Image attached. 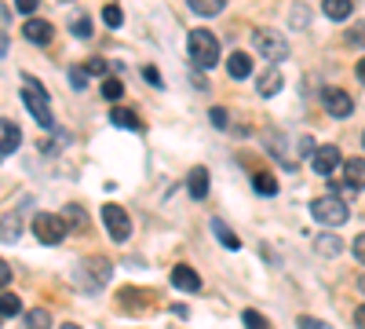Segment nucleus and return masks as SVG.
<instances>
[{
  "mask_svg": "<svg viewBox=\"0 0 365 329\" xmlns=\"http://www.w3.org/2000/svg\"><path fill=\"white\" fill-rule=\"evenodd\" d=\"M22 329H51V315H48L44 308L29 311V315H26V322H22Z\"/></svg>",
  "mask_w": 365,
  "mask_h": 329,
  "instance_id": "obj_22",
  "label": "nucleus"
},
{
  "mask_svg": "<svg viewBox=\"0 0 365 329\" xmlns=\"http://www.w3.org/2000/svg\"><path fill=\"white\" fill-rule=\"evenodd\" d=\"M172 285L182 289V293H201V278H197L194 267H187V263H175L172 267Z\"/></svg>",
  "mask_w": 365,
  "mask_h": 329,
  "instance_id": "obj_9",
  "label": "nucleus"
},
{
  "mask_svg": "<svg viewBox=\"0 0 365 329\" xmlns=\"http://www.w3.org/2000/svg\"><path fill=\"white\" fill-rule=\"evenodd\" d=\"M19 311H22V300H19V296H15V293H0V315L11 318V315H19Z\"/></svg>",
  "mask_w": 365,
  "mask_h": 329,
  "instance_id": "obj_24",
  "label": "nucleus"
},
{
  "mask_svg": "<svg viewBox=\"0 0 365 329\" xmlns=\"http://www.w3.org/2000/svg\"><path fill=\"white\" fill-rule=\"evenodd\" d=\"M187 4H190V11H194V15L212 19V15H220V11L227 8V0H187Z\"/></svg>",
  "mask_w": 365,
  "mask_h": 329,
  "instance_id": "obj_18",
  "label": "nucleus"
},
{
  "mask_svg": "<svg viewBox=\"0 0 365 329\" xmlns=\"http://www.w3.org/2000/svg\"><path fill=\"white\" fill-rule=\"evenodd\" d=\"M88 271H91V282H88V289L96 293V289H99V285H103V282L110 278V263H106L103 256H91V260H88V263L81 267V275L88 278Z\"/></svg>",
  "mask_w": 365,
  "mask_h": 329,
  "instance_id": "obj_11",
  "label": "nucleus"
},
{
  "mask_svg": "<svg viewBox=\"0 0 365 329\" xmlns=\"http://www.w3.org/2000/svg\"><path fill=\"white\" fill-rule=\"evenodd\" d=\"M70 34L73 37H91V19L88 15H73L70 19Z\"/></svg>",
  "mask_w": 365,
  "mask_h": 329,
  "instance_id": "obj_25",
  "label": "nucleus"
},
{
  "mask_svg": "<svg viewBox=\"0 0 365 329\" xmlns=\"http://www.w3.org/2000/svg\"><path fill=\"white\" fill-rule=\"evenodd\" d=\"M103 223H106V231H110V238L120 246V242H128V234H132V220H128V213L120 205H103Z\"/></svg>",
  "mask_w": 365,
  "mask_h": 329,
  "instance_id": "obj_5",
  "label": "nucleus"
},
{
  "mask_svg": "<svg viewBox=\"0 0 365 329\" xmlns=\"http://www.w3.org/2000/svg\"><path fill=\"white\" fill-rule=\"evenodd\" d=\"M103 19H106V26H113V29H117L120 22H125V11H120L117 4H106V8H103Z\"/></svg>",
  "mask_w": 365,
  "mask_h": 329,
  "instance_id": "obj_28",
  "label": "nucleus"
},
{
  "mask_svg": "<svg viewBox=\"0 0 365 329\" xmlns=\"http://www.w3.org/2000/svg\"><path fill=\"white\" fill-rule=\"evenodd\" d=\"M22 34H26V41H29V44H51L55 29H51V22H44V19H26Z\"/></svg>",
  "mask_w": 365,
  "mask_h": 329,
  "instance_id": "obj_10",
  "label": "nucleus"
},
{
  "mask_svg": "<svg viewBox=\"0 0 365 329\" xmlns=\"http://www.w3.org/2000/svg\"><path fill=\"white\" fill-rule=\"evenodd\" d=\"M340 168H344V158H340L336 146H322V151H314V172H322L325 179H332Z\"/></svg>",
  "mask_w": 365,
  "mask_h": 329,
  "instance_id": "obj_7",
  "label": "nucleus"
},
{
  "mask_svg": "<svg viewBox=\"0 0 365 329\" xmlns=\"http://www.w3.org/2000/svg\"><path fill=\"white\" fill-rule=\"evenodd\" d=\"M361 143H365V132H361Z\"/></svg>",
  "mask_w": 365,
  "mask_h": 329,
  "instance_id": "obj_44",
  "label": "nucleus"
},
{
  "mask_svg": "<svg viewBox=\"0 0 365 329\" xmlns=\"http://www.w3.org/2000/svg\"><path fill=\"white\" fill-rule=\"evenodd\" d=\"M311 216L322 223V227H344L347 216H351V208L340 194H322L311 201Z\"/></svg>",
  "mask_w": 365,
  "mask_h": 329,
  "instance_id": "obj_3",
  "label": "nucleus"
},
{
  "mask_svg": "<svg viewBox=\"0 0 365 329\" xmlns=\"http://www.w3.org/2000/svg\"><path fill=\"white\" fill-rule=\"evenodd\" d=\"M252 48L263 59H270V63H282V59L289 55V41L282 34H274V29H256V34H252Z\"/></svg>",
  "mask_w": 365,
  "mask_h": 329,
  "instance_id": "obj_4",
  "label": "nucleus"
},
{
  "mask_svg": "<svg viewBox=\"0 0 365 329\" xmlns=\"http://www.w3.org/2000/svg\"><path fill=\"white\" fill-rule=\"evenodd\" d=\"M354 74H358V81L365 84V55H361V63H358V70H354Z\"/></svg>",
  "mask_w": 365,
  "mask_h": 329,
  "instance_id": "obj_41",
  "label": "nucleus"
},
{
  "mask_svg": "<svg viewBox=\"0 0 365 329\" xmlns=\"http://www.w3.org/2000/svg\"><path fill=\"white\" fill-rule=\"evenodd\" d=\"M19 238V216H8L4 220V242H15Z\"/></svg>",
  "mask_w": 365,
  "mask_h": 329,
  "instance_id": "obj_30",
  "label": "nucleus"
},
{
  "mask_svg": "<svg viewBox=\"0 0 365 329\" xmlns=\"http://www.w3.org/2000/svg\"><path fill=\"white\" fill-rule=\"evenodd\" d=\"M318 253L336 256V253H340V242H336V238H318Z\"/></svg>",
  "mask_w": 365,
  "mask_h": 329,
  "instance_id": "obj_29",
  "label": "nucleus"
},
{
  "mask_svg": "<svg viewBox=\"0 0 365 329\" xmlns=\"http://www.w3.org/2000/svg\"><path fill=\"white\" fill-rule=\"evenodd\" d=\"M22 103L29 106V113H34V121L41 125V128H51V99H48V92H44V84L37 81V77H22Z\"/></svg>",
  "mask_w": 365,
  "mask_h": 329,
  "instance_id": "obj_1",
  "label": "nucleus"
},
{
  "mask_svg": "<svg viewBox=\"0 0 365 329\" xmlns=\"http://www.w3.org/2000/svg\"><path fill=\"white\" fill-rule=\"evenodd\" d=\"M187 48H190V63L197 70H212L220 63V41H216V34H208V29H194Z\"/></svg>",
  "mask_w": 365,
  "mask_h": 329,
  "instance_id": "obj_2",
  "label": "nucleus"
},
{
  "mask_svg": "<svg viewBox=\"0 0 365 329\" xmlns=\"http://www.w3.org/2000/svg\"><path fill=\"white\" fill-rule=\"evenodd\" d=\"M241 322H245V329H270V322H267L259 311H252V308L241 311Z\"/></svg>",
  "mask_w": 365,
  "mask_h": 329,
  "instance_id": "obj_27",
  "label": "nucleus"
},
{
  "mask_svg": "<svg viewBox=\"0 0 365 329\" xmlns=\"http://www.w3.org/2000/svg\"><path fill=\"white\" fill-rule=\"evenodd\" d=\"M322 11H325L332 22H344V19H351L354 4H351V0H322Z\"/></svg>",
  "mask_w": 365,
  "mask_h": 329,
  "instance_id": "obj_16",
  "label": "nucleus"
},
{
  "mask_svg": "<svg viewBox=\"0 0 365 329\" xmlns=\"http://www.w3.org/2000/svg\"><path fill=\"white\" fill-rule=\"evenodd\" d=\"M344 183L351 187V191H361L365 187V158H351V161H344Z\"/></svg>",
  "mask_w": 365,
  "mask_h": 329,
  "instance_id": "obj_13",
  "label": "nucleus"
},
{
  "mask_svg": "<svg viewBox=\"0 0 365 329\" xmlns=\"http://www.w3.org/2000/svg\"><path fill=\"white\" fill-rule=\"evenodd\" d=\"M22 143V132L15 121H8V117H0V154H15Z\"/></svg>",
  "mask_w": 365,
  "mask_h": 329,
  "instance_id": "obj_12",
  "label": "nucleus"
},
{
  "mask_svg": "<svg viewBox=\"0 0 365 329\" xmlns=\"http://www.w3.org/2000/svg\"><path fill=\"white\" fill-rule=\"evenodd\" d=\"M256 88H259V96H278V92H282V70H270V74H263Z\"/></svg>",
  "mask_w": 365,
  "mask_h": 329,
  "instance_id": "obj_21",
  "label": "nucleus"
},
{
  "mask_svg": "<svg viewBox=\"0 0 365 329\" xmlns=\"http://www.w3.org/2000/svg\"><path fill=\"white\" fill-rule=\"evenodd\" d=\"M361 293H365V275H361Z\"/></svg>",
  "mask_w": 365,
  "mask_h": 329,
  "instance_id": "obj_43",
  "label": "nucleus"
},
{
  "mask_svg": "<svg viewBox=\"0 0 365 329\" xmlns=\"http://www.w3.org/2000/svg\"><path fill=\"white\" fill-rule=\"evenodd\" d=\"M8 282H11V267H8L4 260H0V289H4Z\"/></svg>",
  "mask_w": 365,
  "mask_h": 329,
  "instance_id": "obj_39",
  "label": "nucleus"
},
{
  "mask_svg": "<svg viewBox=\"0 0 365 329\" xmlns=\"http://www.w3.org/2000/svg\"><path fill=\"white\" fill-rule=\"evenodd\" d=\"M351 249H354V260H361V263H365V234H358V238H354V246H351Z\"/></svg>",
  "mask_w": 365,
  "mask_h": 329,
  "instance_id": "obj_37",
  "label": "nucleus"
},
{
  "mask_svg": "<svg viewBox=\"0 0 365 329\" xmlns=\"http://www.w3.org/2000/svg\"><path fill=\"white\" fill-rule=\"evenodd\" d=\"M34 234L41 238L44 246H58L66 238V220L63 216H51V213H41L37 220H34Z\"/></svg>",
  "mask_w": 365,
  "mask_h": 329,
  "instance_id": "obj_6",
  "label": "nucleus"
},
{
  "mask_svg": "<svg viewBox=\"0 0 365 329\" xmlns=\"http://www.w3.org/2000/svg\"><path fill=\"white\" fill-rule=\"evenodd\" d=\"M322 99H325V110L332 117H351V110H354V103H351V96L344 92V88H325Z\"/></svg>",
  "mask_w": 365,
  "mask_h": 329,
  "instance_id": "obj_8",
  "label": "nucleus"
},
{
  "mask_svg": "<svg viewBox=\"0 0 365 329\" xmlns=\"http://www.w3.org/2000/svg\"><path fill=\"white\" fill-rule=\"evenodd\" d=\"M63 220L70 223V231H88V213L81 205H66L63 208Z\"/></svg>",
  "mask_w": 365,
  "mask_h": 329,
  "instance_id": "obj_19",
  "label": "nucleus"
},
{
  "mask_svg": "<svg viewBox=\"0 0 365 329\" xmlns=\"http://www.w3.org/2000/svg\"><path fill=\"white\" fill-rule=\"evenodd\" d=\"M58 329H81V325H58Z\"/></svg>",
  "mask_w": 365,
  "mask_h": 329,
  "instance_id": "obj_42",
  "label": "nucleus"
},
{
  "mask_svg": "<svg viewBox=\"0 0 365 329\" xmlns=\"http://www.w3.org/2000/svg\"><path fill=\"white\" fill-rule=\"evenodd\" d=\"M252 187H256L259 194H278V179H274L270 172H256V176H252Z\"/></svg>",
  "mask_w": 365,
  "mask_h": 329,
  "instance_id": "obj_23",
  "label": "nucleus"
},
{
  "mask_svg": "<svg viewBox=\"0 0 365 329\" xmlns=\"http://www.w3.org/2000/svg\"><path fill=\"white\" fill-rule=\"evenodd\" d=\"M208 183H212V179H208V168H194V172H190V198H194V201H205Z\"/></svg>",
  "mask_w": 365,
  "mask_h": 329,
  "instance_id": "obj_17",
  "label": "nucleus"
},
{
  "mask_svg": "<svg viewBox=\"0 0 365 329\" xmlns=\"http://www.w3.org/2000/svg\"><path fill=\"white\" fill-rule=\"evenodd\" d=\"M143 77H146L150 84H154V88H165V84H161V74H158L154 66H143Z\"/></svg>",
  "mask_w": 365,
  "mask_h": 329,
  "instance_id": "obj_36",
  "label": "nucleus"
},
{
  "mask_svg": "<svg viewBox=\"0 0 365 329\" xmlns=\"http://www.w3.org/2000/svg\"><path fill=\"white\" fill-rule=\"evenodd\" d=\"M227 74H230L234 81H245V77L252 74V55H245V51H234V55L227 59Z\"/></svg>",
  "mask_w": 365,
  "mask_h": 329,
  "instance_id": "obj_14",
  "label": "nucleus"
},
{
  "mask_svg": "<svg viewBox=\"0 0 365 329\" xmlns=\"http://www.w3.org/2000/svg\"><path fill=\"white\" fill-rule=\"evenodd\" d=\"M212 125L227 128V110H223V106H212Z\"/></svg>",
  "mask_w": 365,
  "mask_h": 329,
  "instance_id": "obj_34",
  "label": "nucleus"
},
{
  "mask_svg": "<svg viewBox=\"0 0 365 329\" xmlns=\"http://www.w3.org/2000/svg\"><path fill=\"white\" fill-rule=\"evenodd\" d=\"M347 41H351V44H365V22H361L358 29H351V34H347Z\"/></svg>",
  "mask_w": 365,
  "mask_h": 329,
  "instance_id": "obj_38",
  "label": "nucleus"
},
{
  "mask_svg": "<svg viewBox=\"0 0 365 329\" xmlns=\"http://www.w3.org/2000/svg\"><path fill=\"white\" fill-rule=\"evenodd\" d=\"M37 4H41V0H15V8L26 15V19H34V11H37Z\"/></svg>",
  "mask_w": 365,
  "mask_h": 329,
  "instance_id": "obj_33",
  "label": "nucleus"
},
{
  "mask_svg": "<svg viewBox=\"0 0 365 329\" xmlns=\"http://www.w3.org/2000/svg\"><path fill=\"white\" fill-rule=\"evenodd\" d=\"M84 70H88V74H96V77H103V74H106V59H91Z\"/></svg>",
  "mask_w": 365,
  "mask_h": 329,
  "instance_id": "obj_35",
  "label": "nucleus"
},
{
  "mask_svg": "<svg viewBox=\"0 0 365 329\" xmlns=\"http://www.w3.org/2000/svg\"><path fill=\"white\" fill-rule=\"evenodd\" d=\"M208 227H212V234H216V242H220L223 249H234V253L241 249V238H237V234H234V231H230V227H227V223L220 220V216H216V220H212Z\"/></svg>",
  "mask_w": 365,
  "mask_h": 329,
  "instance_id": "obj_15",
  "label": "nucleus"
},
{
  "mask_svg": "<svg viewBox=\"0 0 365 329\" xmlns=\"http://www.w3.org/2000/svg\"><path fill=\"white\" fill-rule=\"evenodd\" d=\"M299 329H332V325H329V322H322V318L303 315V318H299Z\"/></svg>",
  "mask_w": 365,
  "mask_h": 329,
  "instance_id": "obj_32",
  "label": "nucleus"
},
{
  "mask_svg": "<svg viewBox=\"0 0 365 329\" xmlns=\"http://www.w3.org/2000/svg\"><path fill=\"white\" fill-rule=\"evenodd\" d=\"M103 96H106L110 103L125 96V84H120V77H106V81H103Z\"/></svg>",
  "mask_w": 365,
  "mask_h": 329,
  "instance_id": "obj_26",
  "label": "nucleus"
},
{
  "mask_svg": "<svg viewBox=\"0 0 365 329\" xmlns=\"http://www.w3.org/2000/svg\"><path fill=\"white\" fill-rule=\"evenodd\" d=\"M70 81H73V88H88V70L84 66H73L70 70Z\"/></svg>",
  "mask_w": 365,
  "mask_h": 329,
  "instance_id": "obj_31",
  "label": "nucleus"
},
{
  "mask_svg": "<svg viewBox=\"0 0 365 329\" xmlns=\"http://www.w3.org/2000/svg\"><path fill=\"white\" fill-rule=\"evenodd\" d=\"M354 325H358V329H365V304L354 311Z\"/></svg>",
  "mask_w": 365,
  "mask_h": 329,
  "instance_id": "obj_40",
  "label": "nucleus"
},
{
  "mask_svg": "<svg viewBox=\"0 0 365 329\" xmlns=\"http://www.w3.org/2000/svg\"><path fill=\"white\" fill-rule=\"evenodd\" d=\"M110 121H113L117 128H139V117H135V110H128V106H113Z\"/></svg>",
  "mask_w": 365,
  "mask_h": 329,
  "instance_id": "obj_20",
  "label": "nucleus"
}]
</instances>
